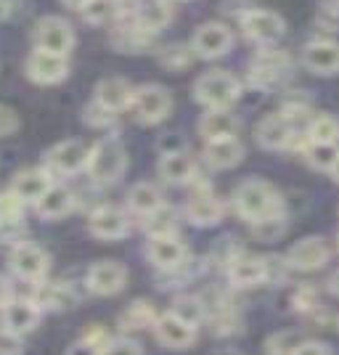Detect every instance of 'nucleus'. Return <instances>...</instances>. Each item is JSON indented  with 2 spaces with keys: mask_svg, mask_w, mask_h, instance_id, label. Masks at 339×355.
I'll return each instance as SVG.
<instances>
[{
  "mask_svg": "<svg viewBox=\"0 0 339 355\" xmlns=\"http://www.w3.org/2000/svg\"><path fill=\"white\" fill-rule=\"evenodd\" d=\"M234 205H236L238 215L250 223H260L281 215L279 191L270 183H266V180H247V183H241L236 193H234Z\"/></svg>",
  "mask_w": 339,
  "mask_h": 355,
  "instance_id": "1",
  "label": "nucleus"
},
{
  "mask_svg": "<svg viewBox=\"0 0 339 355\" xmlns=\"http://www.w3.org/2000/svg\"><path fill=\"white\" fill-rule=\"evenodd\" d=\"M128 167V157H125V148L117 138H101L96 146L90 148L88 157V175L96 183H114L122 178Z\"/></svg>",
  "mask_w": 339,
  "mask_h": 355,
  "instance_id": "2",
  "label": "nucleus"
},
{
  "mask_svg": "<svg viewBox=\"0 0 339 355\" xmlns=\"http://www.w3.org/2000/svg\"><path fill=\"white\" fill-rule=\"evenodd\" d=\"M238 93H241V85H238L236 77L220 72V69L205 72L193 85L196 101H202L207 109H228V106L236 104Z\"/></svg>",
  "mask_w": 339,
  "mask_h": 355,
  "instance_id": "3",
  "label": "nucleus"
},
{
  "mask_svg": "<svg viewBox=\"0 0 339 355\" xmlns=\"http://www.w3.org/2000/svg\"><path fill=\"white\" fill-rule=\"evenodd\" d=\"M130 109H133V114L138 122H144V125H157V122H162V119L170 114V109H173V96H170V90L162 88V85H141V88H135Z\"/></svg>",
  "mask_w": 339,
  "mask_h": 355,
  "instance_id": "4",
  "label": "nucleus"
},
{
  "mask_svg": "<svg viewBox=\"0 0 339 355\" xmlns=\"http://www.w3.org/2000/svg\"><path fill=\"white\" fill-rule=\"evenodd\" d=\"M74 45V32L67 19L61 16H43L35 24V48L48 51V53H59L67 56Z\"/></svg>",
  "mask_w": 339,
  "mask_h": 355,
  "instance_id": "5",
  "label": "nucleus"
},
{
  "mask_svg": "<svg viewBox=\"0 0 339 355\" xmlns=\"http://www.w3.org/2000/svg\"><path fill=\"white\" fill-rule=\"evenodd\" d=\"M234 45V32L228 30L220 21H207L199 30L193 32L191 48L199 59H218L225 56Z\"/></svg>",
  "mask_w": 339,
  "mask_h": 355,
  "instance_id": "6",
  "label": "nucleus"
},
{
  "mask_svg": "<svg viewBox=\"0 0 339 355\" xmlns=\"http://www.w3.org/2000/svg\"><path fill=\"white\" fill-rule=\"evenodd\" d=\"M241 30H244V35H247L250 40H254V43L270 45L284 35L286 24H284V19H281L279 14H273V11L252 8L247 14H241Z\"/></svg>",
  "mask_w": 339,
  "mask_h": 355,
  "instance_id": "7",
  "label": "nucleus"
},
{
  "mask_svg": "<svg viewBox=\"0 0 339 355\" xmlns=\"http://www.w3.org/2000/svg\"><path fill=\"white\" fill-rule=\"evenodd\" d=\"M69 74V61L59 53H48L35 48L27 59V77L37 85H56Z\"/></svg>",
  "mask_w": 339,
  "mask_h": 355,
  "instance_id": "8",
  "label": "nucleus"
},
{
  "mask_svg": "<svg viewBox=\"0 0 339 355\" xmlns=\"http://www.w3.org/2000/svg\"><path fill=\"white\" fill-rule=\"evenodd\" d=\"M88 157L90 148L82 141H61L45 154V162L53 173L72 175V173H80L82 167H88Z\"/></svg>",
  "mask_w": 339,
  "mask_h": 355,
  "instance_id": "9",
  "label": "nucleus"
},
{
  "mask_svg": "<svg viewBox=\"0 0 339 355\" xmlns=\"http://www.w3.org/2000/svg\"><path fill=\"white\" fill-rule=\"evenodd\" d=\"M128 282V270L125 266H119L114 260H101L96 266H90L88 276H85V284L93 295L98 297H109L117 295L119 289Z\"/></svg>",
  "mask_w": 339,
  "mask_h": 355,
  "instance_id": "10",
  "label": "nucleus"
},
{
  "mask_svg": "<svg viewBox=\"0 0 339 355\" xmlns=\"http://www.w3.org/2000/svg\"><path fill=\"white\" fill-rule=\"evenodd\" d=\"M11 268H14V273L19 279L37 282V279H43L45 270H48V254L37 244L21 241L11 252Z\"/></svg>",
  "mask_w": 339,
  "mask_h": 355,
  "instance_id": "11",
  "label": "nucleus"
},
{
  "mask_svg": "<svg viewBox=\"0 0 339 355\" xmlns=\"http://www.w3.org/2000/svg\"><path fill=\"white\" fill-rule=\"evenodd\" d=\"M326 260H329V247L324 244V239L310 236L299 239L295 247L286 252L284 263L295 270H318L326 266Z\"/></svg>",
  "mask_w": 339,
  "mask_h": 355,
  "instance_id": "12",
  "label": "nucleus"
},
{
  "mask_svg": "<svg viewBox=\"0 0 339 355\" xmlns=\"http://www.w3.org/2000/svg\"><path fill=\"white\" fill-rule=\"evenodd\" d=\"M286 67H289V56H286V53L273 51V48L260 51V53L254 56V61H252V67H250L252 85H257V88H268V85H273L281 74L286 72Z\"/></svg>",
  "mask_w": 339,
  "mask_h": 355,
  "instance_id": "13",
  "label": "nucleus"
},
{
  "mask_svg": "<svg viewBox=\"0 0 339 355\" xmlns=\"http://www.w3.org/2000/svg\"><path fill=\"white\" fill-rule=\"evenodd\" d=\"M146 254L157 268H162V270H175V268H180L183 263H186L189 250H186V244L173 234V236L151 239L146 247Z\"/></svg>",
  "mask_w": 339,
  "mask_h": 355,
  "instance_id": "14",
  "label": "nucleus"
},
{
  "mask_svg": "<svg viewBox=\"0 0 339 355\" xmlns=\"http://www.w3.org/2000/svg\"><path fill=\"white\" fill-rule=\"evenodd\" d=\"M88 228L96 239H122L130 231V220L122 209L106 205V207H98L90 215Z\"/></svg>",
  "mask_w": 339,
  "mask_h": 355,
  "instance_id": "15",
  "label": "nucleus"
},
{
  "mask_svg": "<svg viewBox=\"0 0 339 355\" xmlns=\"http://www.w3.org/2000/svg\"><path fill=\"white\" fill-rule=\"evenodd\" d=\"M302 64L315 74L339 72V43L331 40H313L302 48Z\"/></svg>",
  "mask_w": 339,
  "mask_h": 355,
  "instance_id": "16",
  "label": "nucleus"
},
{
  "mask_svg": "<svg viewBox=\"0 0 339 355\" xmlns=\"http://www.w3.org/2000/svg\"><path fill=\"white\" fill-rule=\"evenodd\" d=\"M254 135H257V144H260V146L276 151V148H284L292 144L295 128H292V119L281 112V114H268V117L257 125Z\"/></svg>",
  "mask_w": 339,
  "mask_h": 355,
  "instance_id": "17",
  "label": "nucleus"
},
{
  "mask_svg": "<svg viewBox=\"0 0 339 355\" xmlns=\"http://www.w3.org/2000/svg\"><path fill=\"white\" fill-rule=\"evenodd\" d=\"M154 334H157V340L167 345V347H173V350H183V347H189L196 337V331H193L191 324H186V321H180L175 313H164L157 318V324H154Z\"/></svg>",
  "mask_w": 339,
  "mask_h": 355,
  "instance_id": "18",
  "label": "nucleus"
},
{
  "mask_svg": "<svg viewBox=\"0 0 339 355\" xmlns=\"http://www.w3.org/2000/svg\"><path fill=\"white\" fill-rule=\"evenodd\" d=\"M268 268L270 263L257 254H236L228 266V276L236 286H257L268 279Z\"/></svg>",
  "mask_w": 339,
  "mask_h": 355,
  "instance_id": "19",
  "label": "nucleus"
},
{
  "mask_svg": "<svg viewBox=\"0 0 339 355\" xmlns=\"http://www.w3.org/2000/svg\"><path fill=\"white\" fill-rule=\"evenodd\" d=\"M51 186H53V183H51L48 170L32 167V170H21V173L14 178V183H11L8 191H14L24 205H37V202L43 199V193L48 191Z\"/></svg>",
  "mask_w": 339,
  "mask_h": 355,
  "instance_id": "20",
  "label": "nucleus"
},
{
  "mask_svg": "<svg viewBox=\"0 0 339 355\" xmlns=\"http://www.w3.org/2000/svg\"><path fill=\"white\" fill-rule=\"evenodd\" d=\"M133 93L135 90L130 88V83L128 80H122V77H106L98 83V88H96V104H101L103 109H109V112H122V109H128V106L133 104Z\"/></svg>",
  "mask_w": 339,
  "mask_h": 355,
  "instance_id": "21",
  "label": "nucleus"
},
{
  "mask_svg": "<svg viewBox=\"0 0 339 355\" xmlns=\"http://www.w3.org/2000/svg\"><path fill=\"white\" fill-rule=\"evenodd\" d=\"M189 220L196 225H215L223 218V205L218 202V196L209 191V186H199L189 199Z\"/></svg>",
  "mask_w": 339,
  "mask_h": 355,
  "instance_id": "22",
  "label": "nucleus"
},
{
  "mask_svg": "<svg viewBox=\"0 0 339 355\" xmlns=\"http://www.w3.org/2000/svg\"><path fill=\"white\" fill-rule=\"evenodd\" d=\"M3 321H6V329H11V331L24 337L40 321V305L30 302V300H11L3 308Z\"/></svg>",
  "mask_w": 339,
  "mask_h": 355,
  "instance_id": "23",
  "label": "nucleus"
},
{
  "mask_svg": "<svg viewBox=\"0 0 339 355\" xmlns=\"http://www.w3.org/2000/svg\"><path fill=\"white\" fill-rule=\"evenodd\" d=\"M133 21L148 32H159L173 21V6L167 0H138L133 8Z\"/></svg>",
  "mask_w": 339,
  "mask_h": 355,
  "instance_id": "24",
  "label": "nucleus"
},
{
  "mask_svg": "<svg viewBox=\"0 0 339 355\" xmlns=\"http://www.w3.org/2000/svg\"><path fill=\"white\" fill-rule=\"evenodd\" d=\"M238 119L228 109H209L202 122H199V133L207 144L209 141H225V138H236Z\"/></svg>",
  "mask_w": 339,
  "mask_h": 355,
  "instance_id": "25",
  "label": "nucleus"
},
{
  "mask_svg": "<svg viewBox=\"0 0 339 355\" xmlns=\"http://www.w3.org/2000/svg\"><path fill=\"white\" fill-rule=\"evenodd\" d=\"M159 175L167 183L183 186V183L193 180V175H196V162L186 151H164L162 159H159Z\"/></svg>",
  "mask_w": 339,
  "mask_h": 355,
  "instance_id": "26",
  "label": "nucleus"
},
{
  "mask_svg": "<svg viewBox=\"0 0 339 355\" xmlns=\"http://www.w3.org/2000/svg\"><path fill=\"white\" fill-rule=\"evenodd\" d=\"M244 146L238 144V138H225V141H209L205 146V159L215 170H228L234 164L241 162Z\"/></svg>",
  "mask_w": 339,
  "mask_h": 355,
  "instance_id": "27",
  "label": "nucleus"
},
{
  "mask_svg": "<svg viewBox=\"0 0 339 355\" xmlns=\"http://www.w3.org/2000/svg\"><path fill=\"white\" fill-rule=\"evenodd\" d=\"M72 205H74V196L69 189H64V186H51L35 207H37V212H40L43 218L56 220V218H64V215L72 209Z\"/></svg>",
  "mask_w": 339,
  "mask_h": 355,
  "instance_id": "28",
  "label": "nucleus"
},
{
  "mask_svg": "<svg viewBox=\"0 0 339 355\" xmlns=\"http://www.w3.org/2000/svg\"><path fill=\"white\" fill-rule=\"evenodd\" d=\"M128 205H130L133 212L146 218L154 209L162 207V193H159L157 186H151V183H135L133 189H130V193H128Z\"/></svg>",
  "mask_w": 339,
  "mask_h": 355,
  "instance_id": "29",
  "label": "nucleus"
},
{
  "mask_svg": "<svg viewBox=\"0 0 339 355\" xmlns=\"http://www.w3.org/2000/svg\"><path fill=\"white\" fill-rule=\"evenodd\" d=\"M154 324H157V313H154L151 302H146V300L133 302L128 311L119 315V326L125 331H138V329H146V326H154Z\"/></svg>",
  "mask_w": 339,
  "mask_h": 355,
  "instance_id": "30",
  "label": "nucleus"
},
{
  "mask_svg": "<svg viewBox=\"0 0 339 355\" xmlns=\"http://www.w3.org/2000/svg\"><path fill=\"white\" fill-rule=\"evenodd\" d=\"M146 234L151 239L154 236H173L177 228V212L173 207L162 205L159 209H154L151 215H146Z\"/></svg>",
  "mask_w": 339,
  "mask_h": 355,
  "instance_id": "31",
  "label": "nucleus"
},
{
  "mask_svg": "<svg viewBox=\"0 0 339 355\" xmlns=\"http://www.w3.org/2000/svg\"><path fill=\"white\" fill-rule=\"evenodd\" d=\"M35 302L40 305V311H43V308L64 311V308H72L74 305V295L67 284H48V286L40 289V295H37Z\"/></svg>",
  "mask_w": 339,
  "mask_h": 355,
  "instance_id": "32",
  "label": "nucleus"
},
{
  "mask_svg": "<svg viewBox=\"0 0 339 355\" xmlns=\"http://www.w3.org/2000/svg\"><path fill=\"white\" fill-rule=\"evenodd\" d=\"M119 11H122V0H88L82 8V16L90 24H106V21L117 19Z\"/></svg>",
  "mask_w": 339,
  "mask_h": 355,
  "instance_id": "33",
  "label": "nucleus"
},
{
  "mask_svg": "<svg viewBox=\"0 0 339 355\" xmlns=\"http://www.w3.org/2000/svg\"><path fill=\"white\" fill-rule=\"evenodd\" d=\"M310 144H337L339 141V122L329 114H318L308 128Z\"/></svg>",
  "mask_w": 339,
  "mask_h": 355,
  "instance_id": "34",
  "label": "nucleus"
},
{
  "mask_svg": "<svg viewBox=\"0 0 339 355\" xmlns=\"http://www.w3.org/2000/svg\"><path fill=\"white\" fill-rule=\"evenodd\" d=\"M305 157H308V162L315 170H329L331 173V167H334V162H337L339 157V148L337 144H310Z\"/></svg>",
  "mask_w": 339,
  "mask_h": 355,
  "instance_id": "35",
  "label": "nucleus"
},
{
  "mask_svg": "<svg viewBox=\"0 0 339 355\" xmlns=\"http://www.w3.org/2000/svg\"><path fill=\"white\" fill-rule=\"evenodd\" d=\"M173 313H175L180 321L196 326L202 318H205V305L199 297H177L173 302Z\"/></svg>",
  "mask_w": 339,
  "mask_h": 355,
  "instance_id": "36",
  "label": "nucleus"
},
{
  "mask_svg": "<svg viewBox=\"0 0 339 355\" xmlns=\"http://www.w3.org/2000/svg\"><path fill=\"white\" fill-rule=\"evenodd\" d=\"M193 56L196 53H193L191 45H170V48H164L162 53H159V61H162L164 67H170V69H183V67L191 64Z\"/></svg>",
  "mask_w": 339,
  "mask_h": 355,
  "instance_id": "37",
  "label": "nucleus"
},
{
  "mask_svg": "<svg viewBox=\"0 0 339 355\" xmlns=\"http://www.w3.org/2000/svg\"><path fill=\"white\" fill-rule=\"evenodd\" d=\"M299 345H302V340H299L297 331H279V334H273L268 340L266 347L270 355H295V350Z\"/></svg>",
  "mask_w": 339,
  "mask_h": 355,
  "instance_id": "38",
  "label": "nucleus"
},
{
  "mask_svg": "<svg viewBox=\"0 0 339 355\" xmlns=\"http://www.w3.org/2000/svg\"><path fill=\"white\" fill-rule=\"evenodd\" d=\"M315 24H318L321 30L339 32V0H324V3H318Z\"/></svg>",
  "mask_w": 339,
  "mask_h": 355,
  "instance_id": "39",
  "label": "nucleus"
},
{
  "mask_svg": "<svg viewBox=\"0 0 339 355\" xmlns=\"http://www.w3.org/2000/svg\"><path fill=\"white\" fill-rule=\"evenodd\" d=\"M254 225V234L263 239V241H276V239L284 234V218L276 215V218H268V220H260V223H252Z\"/></svg>",
  "mask_w": 339,
  "mask_h": 355,
  "instance_id": "40",
  "label": "nucleus"
},
{
  "mask_svg": "<svg viewBox=\"0 0 339 355\" xmlns=\"http://www.w3.org/2000/svg\"><path fill=\"white\" fill-rule=\"evenodd\" d=\"M96 355H144L141 345L133 340H109L103 347L96 350Z\"/></svg>",
  "mask_w": 339,
  "mask_h": 355,
  "instance_id": "41",
  "label": "nucleus"
},
{
  "mask_svg": "<svg viewBox=\"0 0 339 355\" xmlns=\"http://www.w3.org/2000/svg\"><path fill=\"white\" fill-rule=\"evenodd\" d=\"M24 350V342H21V334H16L11 329H0V355H19Z\"/></svg>",
  "mask_w": 339,
  "mask_h": 355,
  "instance_id": "42",
  "label": "nucleus"
},
{
  "mask_svg": "<svg viewBox=\"0 0 339 355\" xmlns=\"http://www.w3.org/2000/svg\"><path fill=\"white\" fill-rule=\"evenodd\" d=\"M114 112H109V109H103L101 104H93L85 109V122L93 125V128H106V125H112L114 122Z\"/></svg>",
  "mask_w": 339,
  "mask_h": 355,
  "instance_id": "43",
  "label": "nucleus"
},
{
  "mask_svg": "<svg viewBox=\"0 0 339 355\" xmlns=\"http://www.w3.org/2000/svg\"><path fill=\"white\" fill-rule=\"evenodd\" d=\"M16 128H19V114H16L11 106L0 104V138L16 133Z\"/></svg>",
  "mask_w": 339,
  "mask_h": 355,
  "instance_id": "44",
  "label": "nucleus"
},
{
  "mask_svg": "<svg viewBox=\"0 0 339 355\" xmlns=\"http://www.w3.org/2000/svg\"><path fill=\"white\" fill-rule=\"evenodd\" d=\"M295 305H297V311H313V308L318 305V292H315L313 286H302L295 297Z\"/></svg>",
  "mask_w": 339,
  "mask_h": 355,
  "instance_id": "45",
  "label": "nucleus"
},
{
  "mask_svg": "<svg viewBox=\"0 0 339 355\" xmlns=\"http://www.w3.org/2000/svg\"><path fill=\"white\" fill-rule=\"evenodd\" d=\"M82 340H85L88 347H96V350H98V347H103V345L109 342V334H106V329H101L98 324H93L88 331H85V337H82Z\"/></svg>",
  "mask_w": 339,
  "mask_h": 355,
  "instance_id": "46",
  "label": "nucleus"
},
{
  "mask_svg": "<svg viewBox=\"0 0 339 355\" xmlns=\"http://www.w3.org/2000/svg\"><path fill=\"white\" fill-rule=\"evenodd\" d=\"M295 355H331V353L326 350L324 345H318V342H302L295 350Z\"/></svg>",
  "mask_w": 339,
  "mask_h": 355,
  "instance_id": "47",
  "label": "nucleus"
},
{
  "mask_svg": "<svg viewBox=\"0 0 339 355\" xmlns=\"http://www.w3.org/2000/svg\"><path fill=\"white\" fill-rule=\"evenodd\" d=\"M11 300H14V297H11V284H8L6 276H0V311H3Z\"/></svg>",
  "mask_w": 339,
  "mask_h": 355,
  "instance_id": "48",
  "label": "nucleus"
},
{
  "mask_svg": "<svg viewBox=\"0 0 339 355\" xmlns=\"http://www.w3.org/2000/svg\"><path fill=\"white\" fill-rule=\"evenodd\" d=\"M329 292H331V295H339V270L329 279Z\"/></svg>",
  "mask_w": 339,
  "mask_h": 355,
  "instance_id": "49",
  "label": "nucleus"
},
{
  "mask_svg": "<svg viewBox=\"0 0 339 355\" xmlns=\"http://www.w3.org/2000/svg\"><path fill=\"white\" fill-rule=\"evenodd\" d=\"M64 3H67V6H69V8H77V11H82V8H85V3H88V0H64Z\"/></svg>",
  "mask_w": 339,
  "mask_h": 355,
  "instance_id": "50",
  "label": "nucleus"
},
{
  "mask_svg": "<svg viewBox=\"0 0 339 355\" xmlns=\"http://www.w3.org/2000/svg\"><path fill=\"white\" fill-rule=\"evenodd\" d=\"M331 175H334V180L339 183V157H337V162H334V167H331Z\"/></svg>",
  "mask_w": 339,
  "mask_h": 355,
  "instance_id": "51",
  "label": "nucleus"
},
{
  "mask_svg": "<svg viewBox=\"0 0 339 355\" xmlns=\"http://www.w3.org/2000/svg\"><path fill=\"white\" fill-rule=\"evenodd\" d=\"M6 14H8V3H6V0H0V19H3Z\"/></svg>",
  "mask_w": 339,
  "mask_h": 355,
  "instance_id": "52",
  "label": "nucleus"
}]
</instances>
